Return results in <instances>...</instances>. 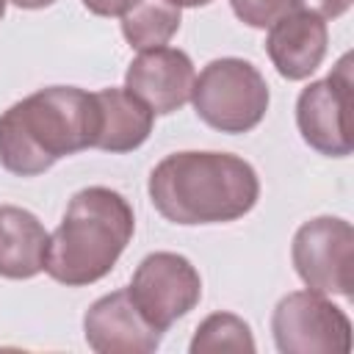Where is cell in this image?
I'll return each mask as SVG.
<instances>
[{
  "label": "cell",
  "instance_id": "obj_1",
  "mask_svg": "<svg viewBox=\"0 0 354 354\" xmlns=\"http://www.w3.org/2000/svg\"><path fill=\"white\" fill-rule=\"evenodd\" d=\"M155 210L174 224H227L246 216L260 196L252 163L230 152H174L149 174Z\"/></svg>",
  "mask_w": 354,
  "mask_h": 354
},
{
  "label": "cell",
  "instance_id": "obj_2",
  "mask_svg": "<svg viewBox=\"0 0 354 354\" xmlns=\"http://www.w3.org/2000/svg\"><path fill=\"white\" fill-rule=\"evenodd\" d=\"M88 147H94V100L83 88H39L0 116V163L17 177H36Z\"/></svg>",
  "mask_w": 354,
  "mask_h": 354
},
{
  "label": "cell",
  "instance_id": "obj_3",
  "mask_svg": "<svg viewBox=\"0 0 354 354\" xmlns=\"http://www.w3.org/2000/svg\"><path fill=\"white\" fill-rule=\"evenodd\" d=\"M133 230V207L119 191L83 188L69 199L61 224L50 235L44 271L66 288L100 282L127 249Z\"/></svg>",
  "mask_w": 354,
  "mask_h": 354
},
{
  "label": "cell",
  "instance_id": "obj_4",
  "mask_svg": "<svg viewBox=\"0 0 354 354\" xmlns=\"http://www.w3.org/2000/svg\"><path fill=\"white\" fill-rule=\"evenodd\" d=\"M196 116L218 133H249L268 111L266 77L243 58H216L194 77Z\"/></svg>",
  "mask_w": 354,
  "mask_h": 354
},
{
  "label": "cell",
  "instance_id": "obj_5",
  "mask_svg": "<svg viewBox=\"0 0 354 354\" xmlns=\"http://www.w3.org/2000/svg\"><path fill=\"white\" fill-rule=\"evenodd\" d=\"M274 343L282 354H346L351 348V321L326 293L296 290L279 299L271 315Z\"/></svg>",
  "mask_w": 354,
  "mask_h": 354
},
{
  "label": "cell",
  "instance_id": "obj_6",
  "mask_svg": "<svg viewBox=\"0 0 354 354\" xmlns=\"http://www.w3.org/2000/svg\"><path fill=\"white\" fill-rule=\"evenodd\" d=\"M299 279L318 293L351 296L354 288V230L346 218L318 216L304 221L290 246Z\"/></svg>",
  "mask_w": 354,
  "mask_h": 354
},
{
  "label": "cell",
  "instance_id": "obj_7",
  "mask_svg": "<svg viewBox=\"0 0 354 354\" xmlns=\"http://www.w3.org/2000/svg\"><path fill=\"white\" fill-rule=\"evenodd\" d=\"M351 64L354 55L346 53L337 66L324 77L301 88L296 100V124L315 152L329 158L351 155Z\"/></svg>",
  "mask_w": 354,
  "mask_h": 354
},
{
  "label": "cell",
  "instance_id": "obj_8",
  "mask_svg": "<svg viewBox=\"0 0 354 354\" xmlns=\"http://www.w3.org/2000/svg\"><path fill=\"white\" fill-rule=\"evenodd\" d=\"M127 290L141 315L155 329L166 332L199 304L202 279L188 257L177 252H152L138 263Z\"/></svg>",
  "mask_w": 354,
  "mask_h": 354
},
{
  "label": "cell",
  "instance_id": "obj_9",
  "mask_svg": "<svg viewBox=\"0 0 354 354\" xmlns=\"http://www.w3.org/2000/svg\"><path fill=\"white\" fill-rule=\"evenodd\" d=\"M83 332L88 348L97 354H149L163 337L141 315L127 288L97 299L83 315Z\"/></svg>",
  "mask_w": 354,
  "mask_h": 354
},
{
  "label": "cell",
  "instance_id": "obj_10",
  "mask_svg": "<svg viewBox=\"0 0 354 354\" xmlns=\"http://www.w3.org/2000/svg\"><path fill=\"white\" fill-rule=\"evenodd\" d=\"M194 77L196 72L188 53L174 47H149L127 66L124 88L152 113H174L191 100Z\"/></svg>",
  "mask_w": 354,
  "mask_h": 354
},
{
  "label": "cell",
  "instance_id": "obj_11",
  "mask_svg": "<svg viewBox=\"0 0 354 354\" xmlns=\"http://www.w3.org/2000/svg\"><path fill=\"white\" fill-rule=\"evenodd\" d=\"M268 39H266V53L277 72L288 80H304L310 77L324 55H326V22L304 8H296L268 25Z\"/></svg>",
  "mask_w": 354,
  "mask_h": 354
},
{
  "label": "cell",
  "instance_id": "obj_12",
  "mask_svg": "<svg viewBox=\"0 0 354 354\" xmlns=\"http://www.w3.org/2000/svg\"><path fill=\"white\" fill-rule=\"evenodd\" d=\"M91 100H94V149L133 152L149 138L155 113L127 88H102L94 91Z\"/></svg>",
  "mask_w": 354,
  "mask_h": 354
},
{
  "label": "cell",
  "instance_id": "obj_13",
  "mask_svg": "<svg viewBox=\"0 0 354 354\" xmlns=\"http://www.w3.org/2000/svg\"><path fill=\"white\" fill-rule=\"evenodd\" d=\"M50 235L25 207L0 205V277L30 279L44 271Z\"/></svg>",
  "mask_w": 354,
  "mask_h": 354
},
{
  "label": "cell",
  "instance_id": "obj_14",
  "mask_svg": "<svg viewBox=\"0 0 354 354\" xmlns=\"http://www.w3.org/2000/svg\"><path fill=\"white\" fill-rule=\"evenodd\" d=\"M180 6L169 0H136L122 14V33L130 47L149 50L163 47L180 30Z\"/></svg>",
  "mask_w": 354,
  "mask_h": 354
},
{
  "label": "cell",
  "instance_id": "obj_15",
  "mask_svg": "<svg viewBox=\"0 0 354 354\" xmlns=\"http://www.w3.org/2000/svg\"><path fill=\"white\" fill-rule=\"evenodd\" d=\"M254 337L252 329L243 318L232 313H213L207 315L191 340V354H218V351H238V354H252Z\"/></svg>",
  "mask_w": 354,
  "mask_h": 354
},
{
  "label": "cell",
  "instance_id": "obj_16",
  "mask_svg": "<svg viewBox=\"0 0 354 354\" xmlns=\"http://www.w3.org/2000/svg\"><path fill=\"white\" fill-rule=\"evenodd\" d=\"M235 17L249 28H268L285 14L296 11L301 0H230Z\"/></svg>",
  "mask_w": 354,
  "mask_h": 354
},
{
  "label": "cell",
  "instance_id": "obj_17",
  "mask_svg": "<svg viewBox=\"0 0 354 354\" xmlns=\"http://www.w3.org/2000/svg\"><path fill=\"white\" fill-rule=\"evenodd\" d=\"M351 3H354V0H301L299 8L313 11V14H318L321 19H337V17H343V14L351 8Z\"/></svg>",
  "mask_w": 354,
  "mask_h": 354
},
{
  "label": "cell",
  "instance_id": "obj_18",
  "mask_svg": "<svg viewBox=\"0 0 354 354\" xmlns=\"http://www.w3.org/2000/svg\"><path fill=\"white\" fill-rule=\"evenodd\" d=\"M136 0H83V6L97 17H122Z\"/></svg>",
  "mask_w": 354,
  "mask_h": 354
},
{
  "label": "cell",
  "instance_id": "obj_19",
  "mask_svg": "<svg viewBox=\"0 0 354 354\" xmlns=\"http://www.w3.org/2000/svg\"><path fill=\"white\" fill-rule=\"evenodd\" d=\"M14 6H19V8H47V6H53L55 0H11Z\"/></svg>",
  "mask_w": 354,
  "mask_h": 354
},
{
  "label": "cell",
  "instance_id": "obj_20",
  "mask_svg": "<svg viewBox=\"0 0 354 354\" xmlns=\"http://www.w3.org/2000/svg\"><path fill=\"white\" fill-rule=\"evenodd\" d=\"M169 3L180 6V8H196V6H207V3H213V0H169Z\"/></svg>",
  "mask_w": 354,
  "mask_h": 354
},
{
  "label": "cell",
  "instance_id": "obj_21",
  "mask_svg": "<svg viewBox=\"0 0 354 354\" xmlns=\"http://www.w3.org/2000/svg\"><path fill=\"white\" fill-rule=\"evenodd\" d=\"M6 17V0H0V19Z\"/></svg>",
  "mask_w": 354,
  "mask_h": 354
}]
</instances>
